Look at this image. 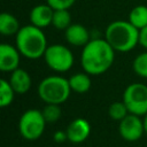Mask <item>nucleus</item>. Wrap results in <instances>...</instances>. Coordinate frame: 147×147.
I'll return each mask as SVG.
<instances>
[{
    "instance_id": "obj_23",
    "label": "nucleus",
    "mask_w": 147,
    "mask_h": 147,
    "mask_svg": "<svg viewBox=\"0 0 147 147\" xmlns=\"http://www.w3.org/2000/svg\"><path fill=\"white\" fill-rule=\"evenodd\" d=\"M53 139H54L55 142L62 144V142H64L65 140H68L67 132H65V131H62V130H57V131H55V133L53 134Z\"/></svg>"
},
{
    "instance_id": "obj_4",
    "label": "nucleus",
    "mask_w": 147,
    "mask_h": 147,
    "mask_svg": "<svg viewBox=\"0 0 147 147\" xmlns=\"http://www.w3.org/2000/svg\"><path fill=\"white\" fill-rule=\"evenodd\" d=\"M71 93L69 79L62 76H48L38 85V94L45 103L61 105Z\"/></svg>"
},
{
    "instance_id": "obj_13",
    "label": "nucleus",
    "mask_w": 147,
    "mask_h": 147,
    "mask_svg": "<svg viewBox=\"0 0 147 147\" xmlns=\"http://www.w3.org/2000/svg\"><path fill=\"white\" fill-rule=\"evenodd\" d=\"M9 83L17 94H25L30 88H31V77L29 72L22 68H17L10 74Z\"/></svg>"
},
{
    "instance_id": "obj_7",
    "label": "nucleus",
    "mask_w": 147,
    "mask_h": 147,
    "mask_svg": "<svg viewBox=\"0 0 147 147\" xmlns=\"http://www.w3.org/2000/svg\"><path fill=\"white\" fill-rule=\"evenodd\" d=\"M44 59L46 64L56 72H65L74 64L72 52L62 44H53L47 47Z\"/></svg>"
},
{
    "instance_id": "obj_17",
    "label": "nucleus",
    "mask_w": 147,
    "mask_h": 147,
    "mask_svg": "<svg viewBox=\"0 0 147 147\" xmlns=\"http://www.w3.org/2000/svg\"><path fill=\"white\" fill-rule=\"evenodd\" d=\"M71 15L68 9H57L54 10L52 25L57 30H67L71 25Z\"/></svg>"
},
{
    "instance_id": "obj_3",
    "label": "nucleus",
    "mask_w": 147,
    "mask_h": 147,
    "mask_svg": "<svg viewBox=\"0 0 147 147\" xmlns=\"http://www.w3.org/2000/svg\"><path fill=\"white\" fill-rule=\"evenodd\" d=\"M105 39L115 52H130L139 44V30L129 21H114L106 28Z\"/></svg>"
},
{
    "instance_id": "obj_6",
    "label": "nucleus",
    "mask_w": 147,
    "mask_h": 147,
    "mask_svg": "<svg viewBox=\"0 0 147 147\" xmlns=\"http://www.w3.org/2000/svg\"><path fill=\"white\" fill-rule=\"evenodd\" d=\"M123 102L130 114L145 116L147 114V85L141 83L127 85L123 93Z\"/></svg>"
},
{
    "instance_id": "obj_11",
    "label": "nucleus",
    "mask_w": 147,
    "mask_h": 147,
    "mask_svg": "<svg viewBox=\"0 0 147 147\" xmlns=\"http://www.w3.org/2000/svg\"><path fill=\"white\" fill-rule=\"evenodd\" d=\"M53 14H54V9L48 3L37 5L30 11L31 24L37 26V28L44 29V28L52 24Z\"/></svg>"
},
{
    "instance_id": "obj_20",
    "label": "nucleus",
    "mask_w": 147,
    "mask_h": 147,
    "mask_svg": "<svg viewBox=\"0 0 147 147\" xmlns=\"http://www.w3.org/2000/svg\"><path fill=\"white\" fill-rule=\"evenodd\" d=\"M42 116L46 121V123H55L60 119L62 115V110L60 105H54V103H46V106L41 110Z\"/></svg>"
},
{
    "instance_id": "obj_2",
    "label": "nucleus",
    "mask_w": 147,
    "mask_h": 147,
    "mask_svg": "<svg viewBox=\"0 0 147 147\" xmlns=\"http://www.w3.org/2000/svg\"><path fill=\"white\" fill-rule=\"evenodd\" d=\"M15 46L21 55L30 60H37L44 56L47 49V39L42 29L32 24L24 25L15 36Z\"/></svg>"
},
{
    "instance_id": "obj_9",
    "label": "nucleus",
    "mask_w": 147,
    "mask_h": 147,
    "mask_svg": "<svg viewBox=\"0 0 147 147\" xmlns=\"http://www.w3.org/2000/svg\"><path fill=\"white\" fill-rule=\"evenodd\" d=\"M21 53L16 46L2 42L0 45V70L5 72H13L20 64Z\"/></svg>"
},
{
    "instance_id": "obj_21",
    "label": "nucleus",
    "mask_w": 147,
    "mask_h": 147,
    "mask_svg": "<svg viewBox=\"0 0 147 147\" xmlns=\"http://www.w3.org/2000/svg\"><path fill=\"white\" fill-rule=\"evenodd\" d=\"M132 68L136 75L142 78H147V51L136 56L132 63Z\"/></svg>"
},
{
    "instance_id": "obj_19",
    "label": "nucleus",
    "mask_w": 147,
    "mask_h": 147,
    "mask_svg": "<svg viewBox=\"0 0 147 147\" xmlns=\"http://www.w3.org/2000/svg\"><path fill=\"white\" fill-rule=\"evenodd\" d=\"M129 109L125 106V103L122 101H115L113 102L109 108H108V115L110 116V118H113L114 121H118L121 122L123 118H125L129 115Z\"/></svg>"
},
{
    "instance_id": "obj_14",
    "label": "nucleus",
    "mask_w": 147,
    "mask_h": 147,
    "mask_svg": "<svg viewBox=\"0 0 147 147\" xmlns=\"http://www.w3.org/2000/svg\"><path fill=\"white\" fill-rule=\"evenodd\" d=\"M91 75L84 72H76L70 78H69V84L71 87V91L83 94L90 91L91 86H92V82H91Z\"/></svg>"
},
{
    "instance_id": "obj_24",
    "label": "nucleus",
    "mask_w": 147,
    "mask_h": 147,
    "mask_svg": "<svg viewBox=\"0 0 147 147\" xmlns=\"http://www.w3.org/2000/svg\"><path fill=\"white\" fill-rule=\"evenodd\" d=\"M139 44L147 49V26L139 30Z\"/></svg>"
},
{
    "instance_id": "obj_10",
    "label": "nucleus",
    "mask_w": 147,
    "mask_h": 147,
    "mask_svg": "<svg viewBox=\"0 0 147 147\" xmlns=\"http://www.w3.org/2000/svg\"><path fill=\"white\" fill-rule=\"evenodd\" d=\"M65 132L68 141L72 144H80L88 138L91 133V125L85 118H75L69 123Z\"/></svg>"
},
{
    "instance_id": "obj_18",
    "label": "nucleus",
    "mask_w": 147,
    "mask_h": 147,
    "mask_svg": "<svg viewBox=\"0 0 147 147\" xmlns=\"http://www.w3.org/2000/svg\"><path fill=\"white\" fill-rule=\"evenodd\" d=\"M15 91L13 90L9 80H6L3 78L0 79V107L5 108L11 105L14 96H15Z\"/></svg>"
},
{
    "instance_id": "obj_8",
    "label": "nucleus",
    "mask_w": 147,
    "mask_h": 147,
    "mask_svg": "<svg viewBox=\"0 0 147 147\" xmlns=\"http://www.w3.org/2000/svg\"><path fill=\"white\" fill-rule=\"evenodd\" d=\"M118 132L121 137L126 141H137L145 133L144 122L138 115L129 114L119 122Z\"/></svg>"
},
{
    "instance_id": "obj_5",
    "label": "nucleus",
    "mask_w": 147,
    "mask_h": 147,
    "mask_svg": "<svg viewBox=\"0 0 147 147\" xmlns=\"http://www.w3.org/2000/svg\"><path fill=\"white\" fill-rule=\"evenodd\" d=\"M46 126V121L42 116L41 110L28 109L24 111L18 121V130L21 136L26 140L39 139Z\"/></svg>"
},
{
    "instance_id": "obj_25",
    "label": "nucleus",
    "mask_w": 147,
    "mask_h": 147,
    "mask_svg": "<svg viewBox=\"0 0 147 147\" xmlns=\"http://www.w3.org/2000/svg\"><path fill=\"white\" fill-rule=\"evenodd\" d=\"M142 122H144V129H145V133L147 134V114L144 116V119H142Z\"/></svg>"
},
{
    "instance_id": "obj_15",
    "label": "nucleus",
    "mask_w": 147,
    "mask_h": 147,
    "mask_svg": "<svg viewBox=\"0 0 147 147\" xmlns=\"http://www.w3.org/2000/svg\"><path fill=\"white\" fill-rule=\"evenodd\" d=\"M22 26L20 25L18 20L9 14V13H2L0 15V33L3 36H16Z\"/></svg>"
},
{
    "instance_id": "obj_16",
    "label": "nucleus",
    "mask_w": 147,
    "mask_h": 147,
    "mask_svg": "<svg viewBox=\"0 0 147 147\" xmlns=\"http://www.w3.org/2000/svg\"><path fill=\"white\" fill-rule=\"evenodd\" d=\"M127 21L138 30L147 26V6L138 5L133 7L129 13Z\"/></svg>"
},
{
    "instance_id": "obj_12",
    "label": "nucleus",
    "mask_w": 147,
    "mask_h": 147,
    "mask_svg": "<svg viewBox=\"0 0 147 147\" xmlns=\"http://www.w3.org/2000/svg\"><path fill=\"white\" fill-rule=\"evenodd\" d=\"M64 33H65L67 41L71 46H75V47H80V46L84 47L91 40L90 39V32H88V30L84 25H82L79 23L71 24L64 31Z\"/></svg>"
},
{
    "instance_id": "obj_1",
    "label": "nucleus",
    "mask_w": 147,
    "mask_h": 147,
    "mask_svg": "<svg viewBox=\"0 0 147 147\" xmlns=\"http://www.w3.org/2000/svg\"><path fill=\"white\" fill-rule=\"evenodd\" d=\"M115 49L103 38H93L83 47L80 64L83 70L91 75L98 76L105 74L114 63Z\"/></svg>"
},
{
    "instance_id": "obj_22",
    "label": "nucleus",
    "mask_w": 147,
    "mask_h": 147,
    "mask_svg": "<svg viewBox=\"0 0 147 147\" xmlns=\"http://www.w3.org/2000/svg\"><path fill=\"white\" fill-rule=\"evenodd\" d=\"M76 2V0H47V3L54 9H69L71 6H74V3Z\"/></svg>"
}]
</instances>
